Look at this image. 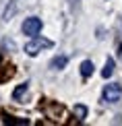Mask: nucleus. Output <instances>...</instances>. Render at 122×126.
Segmentation results:
<instances>
[{"instance_id":"obj_1","label":"nucleus","mask_w":122,"mask_h":126,"mask_svg":"<svg viewBox=\"0 0 122 126\" xmlns=\"http://www.w3.org/2000/svg\"><path fill=\"white\" fill-rule=\"evenodd\" d=\"M52 46H54V44H52L50 39L37 37V35H35L31 41H27V44H25V54H27V56H37L41 50H48V48H52Z\"/></svg>"},{"instance_id":"obj_2","label":"nucleus","mask_w":122,"mask_h":126,"mask_svg":"<svg viewBox=\"0 0 122 126\" xmlns=\"http://www.w3.org/2000/svg\"><path fill=\"white\" fill-rule=\"evenodd\" d=\"M21 31H23L25 35H29V37L39 35V31H41V19L39 17H27L23 21V25H21Z\"/></svg>"},{"instance_id":"obj_3","label":"nucleus","mask_w":122,"mask_h":126,"mask_svg":"<svg viewBox=\"0 0 122 126\" xmlns=\"http://www.w3.org/2000/svg\"><path fill=\"white\" fill-rule=\"evenodd\" d=\"M122 97V87L120 83H108L104 87V101L105 103H116Z\"/></svg>"},{"instance_id":"obj_4","label":"nucleus","mask_w":122,"mask_h":126,"mask_svg":"<svg viewBox=\"0 0 122 126\" xmlns=\"http://www.w3.org/2000/svg\"><path fill=\"white\" fill-rule=\"evenodd\" d=\"M66 64H68V58H66V56H56V58L50 60V68H52V70H62Z\"/></svg>"},{"instance_id":"obj_5","label":"nucleus","mask_w":122,"mask_h":126,"mask_svg":"<svg viewBox=\"0 0 122 126\" xmlns=\"http://www.w3.org/2000/svg\"><path fill=\"white\" fill-rule=\"evenodd\" d=\"M93 70H95V66H93L91 60H83L81 62V77L83 79H89V77L93 75Z\"/></svg>"},{"instance_id":"obj_6","label":"nucleus","mask_w":122,"mask_h":126,"mask_svg":"<svg viewBox=\"0 0 122 126\" xmlns=\"http://www.w3.org/2000/svg\"><path fill=\"white\" fill-rule=\"evenodd\" d=\"M114 68H116V62H114V58H108V60H105V64H104L102 77H104V79H110V77L114 75Z\"/></svg>"},{"instance_id":"obj_7","label":"nucleus","mask_w":122,"mask_h":126,"mask_svg":"<svg viewBox=\"0 0 122 126\" xmlns=\"http://www.w3.org/2000/svg\"><path fill=\"white\" fill-rule=\"evenodd\" d=\"M25 91H27V83H21V85L13 91V99H21L25 95Z\"/></svg>"},{"instance_id":"obj_8","label":"nucleus","mask_w":122,"mask_h":126,"mask_svg":"<svg viewBox=\"0 0 122 126\" xmlns=\"http://www.w3.org/2000/svg\"><path fill=\"white\" fill-rule=\"evenodd\" d=\"M75 116L79 120H85V118H87V108L81 106V103H77V106H75Z\"/></svg>"},{"instance_id":"obj_9","label":"nucleus","mask_w":122,"mask_h":126,"mask_svg":"<svg viewBox=\"0 0 122 126\" xmlns=\"http://www.w3.org/2000/svg\"><path fill=\"white\" fill-rule=\"evenodd\" d=\"M15 2H17V0H13V6H15ZM10 15H13V8L4 13V21H8V19H10Z\"/></svg>"}]
</instances>
